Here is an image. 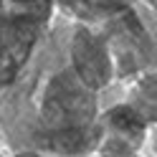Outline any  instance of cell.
Returning a JSON list of instances; mask_svg holds the SVG:
<instances>
[{
	"label": "cell",
	"instance_id": "obj_1",
	"mask_svg": "<svg viewBox=\"0 0 157 157\" xmlns=\"http://www.w3.org/2000/svg\"><path fill=\"white\" fill-rule=\"evenodd\" d=\"M71 28H51L0 104V124L15 152L94 157L101 140L99 94L84 84L68 53Z\"/></svg>",
	"mask_w": 157,
	"mask_h": 157
},
{
	"label": "cell",
	"instance_id": "obj_2",
	"mask_svg": "<svg viewBox=\"0 0 157 157\" xmlns=\"http://www.w3.org/2000/svg\"><path fill=\"white\" fill-rule=\"evenodd\" d=\"M53 0H0V104L51 33Z\"/></svg>",
	"mask_w": 157,
	"mask_h": 157
},
{
	"label": "cell",
	"instance_id": "obj_3",
	"mask_svg": "<svg viewBox=\"0 0 157 157\" xmlns=\"http://www.w3.org/2000/svg\"><path fill=\"white\" fill-rule=\"evenodd\" d=\"M61 5V10L66 15L76 18L81 25H91V23H106L114 15H119L137 3V0H53Z\"/></svg>",
	"mask_w": 157,
	"mask_h": 157
},
{
	"label": "cell",
	"instance_id": "obj_4",
	"mask_svg": "<svg viewBox=\"0 0 157 157\" xmlns=\"http://www.w3.org/2000/svg\"><path fill=\"white\" fill-rule=\"evenodd\" d=\"M152 144H155V152H157V129H155V140H152Z\"/></svg>",
	"mask_w": 157,
	"mask_h": 157
},
{
	"label": "cell",
	"instance_id": "obj_5",
	"mask_svg": "<svg viewBox=\"0 0 157 157\" xmlns=\"http://www.w3.org/2000/svg\"><path fill=\"white\" fill-rule=\"evenodd\" d=\"M94 157H96V155H94Z\"/></svg>",
	"mask_w": 157,
	"mask_h": 157
}]
</instances>
